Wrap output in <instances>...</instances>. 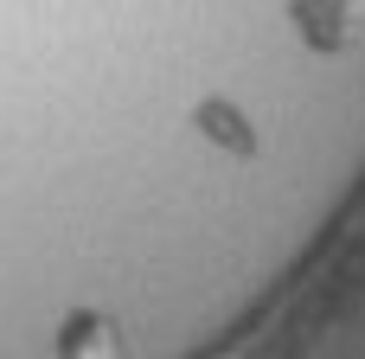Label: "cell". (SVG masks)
<instances>
[{"label":"cell","instance_id":"2","mask_svg":"<svg viewBox=\"0 0 365 359\" xmlns=\"http://www.w3.org/2000/svg\"><path fill=\"white\" fill-rule=\"evenodd\" d=\"M295 19L314 45H340V32L353 26V0H295Z\"/></svg>","mask_w":365,"mask_h":359},{"label":"cell","instance_id":"1","mask_svg":"<svg viewBox=\"0 0 365 359\" xmlns=\"http://www.w3.org/2000/svg\"><path fill=\"white\" fill-rule=\"evenodd\" d=\"M122 353V334H115V321H103V315H64V328H58V359H115Z\"/></svg>","mask_w":365,"mask_h":359}]
</instances>
